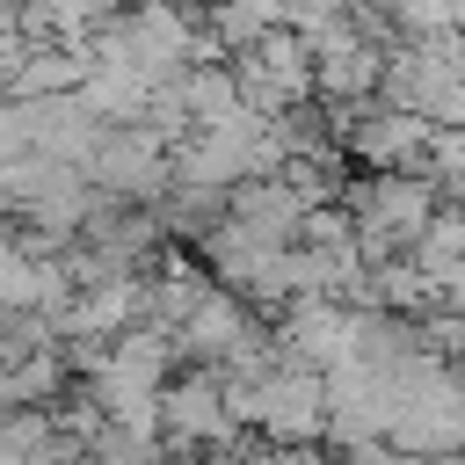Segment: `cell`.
Returning <instances> with one entry per match:
<instances>
[{"mask_svg":"<svg viewBox=\"0 0 465 465\" xmlns=\"http://www.w3.org/2000/svg\"><path fill=\"white\" fill-rule=\"evenodd\" d=\"M262 443L276 450H305L327 436V392H320V371L305 363H269L262 371V421H254Z\"/></svg>","mask_w":465,"mask_h":465,"instance_id":"1","label":"cell"},{"mask_svg":"<svg viewBox=\"0 0 465 465\" xmlns=\"http://www.w3.org/2000/svg\"><path fill=\"white\" fill-rule=\"evenodd\" d=\"M160 443L167 450H203V443H232V421H225V392H218V371H182L160 385Z\"/></svg>","mask_w":465,"mask_h":465,"instance_id":"2","label":"cell"},{"mask_svg":"<svg viewBox=\"0 0 465 465\" xmlns=\"http://www.w3.org/2000/svg\"><path fill=\"white\" fill-rule=\"evenodd\" d=\"M378 65L385 51L349 36V22H334L327 36H312V102L320 109H349V102H371L378 94Z\"/></svg>","mask_w":465,"mask_h":465,"instance_id":"3","label":"cell"},{"mask_svg":"<svg viewBox=\"0 0 465 465\" xmlns=\"http://www.w3.org/2000/svg\"><path fill=\"white\" fill-rule=\"evenodd\" d=\"M247 327H254V305H247V298H232V291H211V298H203V305H196L167 341H174V356H189L196 371H218Z\"/></svg>","mask_w":465,"mask_h":465,"instance_id":"4","label":"cell"},{"mask_svg":"<svg viewBox=\"0 0 465 465\" xmlns=\"http://www.w3.org/2000/svg\"><path fill=\"white\" fill-rule=\"evenodd\" d=\"M124 327H138V276H109V283L73 291V305L58 320V341H116Z\"/></svg>","mask_w":465,"mask_h":465,"instance_id":"5","label":"cell"},{"mask_svg":"<svg viewBox=\"0 0 465 465\" xmlns=\"http://www.w3.org/2000/svg\"><path fill=\"white\" fill-rule=\"evenodd\" d=\"M225 218L247 225L262 247H291V240H298V196H291L276 174H254V182L225 189Z\"/></svg>","mask_w":465,"mask_h":465,"instance_id":"6","label":"cell"},{"mask_svg":"<svg viewBox=\"0 0 465 465\" xmlns=\"http://www.w3.org/2000/svg\"><path fill=\"white\" fill-rule=\"evenodd\" d=\"M80 80H87V51L51 44V51H22L7 94H15V102H51V94H80Z\"/></svg>","mask_w":465,"mask_h":465,"instance_id":"7","label":"cell"},{"mask_svg":"<svg viewBox=\"0 0 465 465\" xmlns=\"http://www.w3.org/2000/svg\"><path fill=\"white\" fill-rule=\"evenodd\" d=\"M407 262H414L421 276L450 283V276L465 269V203H436V218L421 225V240L407 247Z\"/></svg>","mask_w":465,"mask_h":465,"instance_id":"8","label":"cell"},{"mask_svg":"<svg viewBox=\"0 0 465 465\" xmlns=\"http://www.w3.org/2000/svg\"><path fill=\"white\" fill-rule=\"evenodd\" d=\"M65 385H73V378H65V356H58V349H36V356H22V363L0 371V414H15V407H51Z\"/></svg>","mask_w":465,"mask_h":465,"instance_id":"9","label":"cell"},{"mask_svg":"<svg viewBox=\"0 0 465 465\" xmlns=\"http://www.w3.org/2000/svg\"><path fill=\"white\" fill-rule=\"evenodd\" d=\"M36 7L51 15L58 44H73V51H87L102 29H116V22L131 15V0H36Z\"/></svg>","mask_w":465,"mask_h":465,"instance_id":"10","label":"cell"},{"mask_svg":"<svg viewBox=\"0 0 465 465\" xmlns=\"http://www.w3.org/2000/svg\"><path fill=\"white\" fill-rule=\"evenodd\" d=\"M44 298V262L22 254V240H0V312H36Z\"/></svg>","mask_w":465,"mask_h":465,"instance_id":"11","label":"cell"},{"mask_svg":"<svg viewBox=\"0 0 465 465\" xmlns=\"http://www.w3.org/2000/svg\"><path fill=\"white\" fill-rule=\"evenodd\" d=\"M341 465H407V458H400L385 436H371V443H349V450H341Z\"/></svg>","mask_w":465,"mask_h":465,"instance_id":"12","label":"cell"},{"mask_svg":"<svg viewBox=\"0 0 465 465\" xmlns=\"http://www.w3.org/2000/svg\"><path fill=\"white\" fill-rule=\"evenodd\" d=\"M276 465H341V458H327V450H320V443H305V450H283V458H276Z\"/></svg>","mask_w":465,"mask_h":465,"instance_id":"13","label":"cell"},{"mask_svg":"<svg viewBox=\"0 0 465 465\" xmlns=\"http://www.w3.org/2000/svg\"><path fill=\"white\" fill-rule=\"evenodd\" d=\"M450 29H458V36H465V0H450Z\"/></svg>","mask_w":465,"mask_h":465,"instance_id":"14","label":"cell"}]
</instances>
